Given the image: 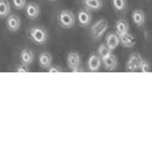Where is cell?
Segmentation results:
<instances>
[{
  "label": "cell",
  "mask_w": 152,
  "mask_h": 152,
  "mask_svg": "<svg viewBox=\"0 0 152 152\" xmlns=\"http://www.w3.org/2000/svg\"><path fill=\"white\" fill-rule=\"evenodd\" d=\"M139 71H140L141 72H149L150 71V64L149 62L146 61V60H142L140 65V69Z\"/></svg>",
  "instance_id": "7402d4cb"
},
{
  "label": "cell",
  "mask_w": 152,
  "mask_h": 152,
  "mask_svg": "<svg viewBox=\"0 0 152 152\" xmlns=\"http://www.w3.org/2000/svg\"><path fill=\"white\" fill-rule=\"evenodd\" d=\"M129 23L126 20L124 19H118L115 24V33L118 36H121L123 34H125L127 32H129Z\"/></svg>",
  "instance_id": "e0dca14e"
},
{
  "label": "cell",
  "mask_w": 152,
  "mask_h": 152,
  "mask_svg": "<svg viewBox=\"0 0 152 152\" xmlns=\"http://www.w3.org/2000/svg\"><path fill=\"white\" fill-rule=\"evenodd\" d=\"M84 8L91 12H98L103 7V0H83Z\"/></svg>",
  "instance_id": "5bb4252c"
},
{
  "label": "cell",
  "mask_w": 152,
  "mask_h": 152,
  "mask_svg": "<svg viewBox=\"0 0 152 152\" xmlns=\"http://www.w3.org/2000/svg\"><path fill=\"white\" fill-rule=\"evenodd\" d=\"M12 3L16 10H23L27 4V0H12Z\"/></svg>",
  "instance_id": "44dd1931"
},
{
  "label": "cell",
  "mask_w": 152,
  "mask_h": 152,
  "mask_svg": "<svg viewBox=\"0 0 152 152\" xmlns=\"http://www.w3.org/2000/svg\"><path fill=\"white\" fill-rule=\"evenodd\" d=\"M111 3L115 11L118 13L124 12L127 7V0H112Z\"/></svg>",
  "instance_id": "d6986e66"
},
{
  "label": "cell",
  "mask_w": 152,
  "mask_h": 152,
  "mask_svg": "<svg viewBox=\"0 0 152 152\" xmlns=\"http://www.w3.org/2000/svg\"><path fill=\"white\" fill-rule=\"evenodd\" d=\"M24 12L28 19L35 20L40 15V7L35 2H30L29 4H26L24 7Z\"/></svg>",
  "instance_id": "8992f818"
},
{
  "label": "cell",
  "mask_w": 152,
  "mask_h": 152,
  "mask_svg": "<svg viewBox=\"0 0 152 152\" xmlns=\"http://www.w3.org/2000/svg\"><path fill=\"white\" fill-rule=\"evenodd\" d=\"M112 54V50L105 44L102 43L99 46L98 48V55L100 58H104L106 56H107L108 55Z\"/></svg>",
  "instance_id": "ffe728a7"
},
{
  "label": "cell",
  "mask_w": 152,
  "mask_h": 152,
  "mask_svg": "<svg viewBox=\"0 0 152 152\" xmlns=\"http://www.w3.org/2000/svg\"><path fill=\"white\" fill-rule=\"evenodd\" d=\"M107 29H108L107 20V19H99L91 27L90 33H91V36L94 39H99L105 34V32L107 31Z\"/></svg>",
  "instance_id": "3957f363"
},
{
  "label": "cell",
  "mask_w": 152,
  "mask_h": 152,
  "mask_svg": "<svg viewBox=\"0 0 152 152\" xmlns=\"http://www.w3.org/2000/svg\"><path fill=\"white\" fill-rule=\"evenodd\" d=\"M76 18L74 14L69 10H62L57 15V23L64 29H71L74 26Z\"/></svg>",
  "instance_id": "7a4b0ae2"
},
{
  "label": "cell",
  "mask_w": 152,
  "mask_h": 152,
  "mask_svg": "<svg viewBox=\"0 0 152 152\" xmlns=\"http://www.w3.org/2000/svg\"><path fill=\"white\" fill-rule=\"evenodd\" d=\"M132 21L134 25L140 28L146 23V15L140 9H136L132 13Z\"/></svg>",
  "instance_id": "8fae6325"
},
{
  "label": "cell",
  "mask_w": 152,
  "mask_h": 152,
  "mask_svg": "<svg viewBox=\"0 0 152 152\" xmlns=\"http://www.w3.org/2000/svg\"><path fill=\"white\" fill-rule=\"evenodd\" d=\"M102 65L101 58L98 54H91L87 60V66L91 72H98Z\"/></svg>",
  "instance_id": "9c48e42d"
},
{
  "label": "cell",
  "mask_w": 152,
  "mask_h": 152,
  "mask_svg": "<svg viewBox=\"0 0 152 152\" xmlns=\"http://www.w3.org/2000/svg\"><path fill=\"white\" fill-rule=\"evenodd\" d=\"M6 25L10 32H16L21 28V18L15 14H10L7 18Z\"/></svg>",
  "instance_id": "5b68a950"
},
{
  "label": "cell",
  "mask_w": 152,
  "mask_h": 152,
  "mask_svg": "<svg viewBox=\"0 0 152 152\" xmlns=\"http://www.w3.org/2000/svg\"><path fill=\"white\" fill-rule=\"evenodd\" d=\"M101 63H102V65L104 66V68L107 71L115 70L117 67V64H118L117 57L113 53L104 58H101Z\"/></svg>",
  "instance_id": "30bf717a"
},
{
  "label": "cell",
  "mask_w": 152,
  "mask_h": 152,
  "mask_svg": "<svg viewBox=\"0 0 152 152\" xmlns=\"http://www.w3.org/2000/svg\"><path fill=\"white\" fill-rule=\"evenodd\" d=\"M15 71L18 72H28L30 71V67H29V65L21 63L20 64L17 65V67L15 68Z\"/></svg>",
  "instance_id": "603a6c76"
},
{
  "label": "cell",
  "mask_w": 152,
  "mask_h": 152,
  "mask_svg": "<svg viewBox=\"0 0 152 152\" xmlns=\"http://www.w3.org/2000/svg\"><path fill=\"white\" fill-rule=\"evenodd\" d=\"M34 58H35V56H34V53L31 49L25 48H23L21 50V52H20V62L22 64L30 65L34 61Z\"/></svg>",
  "instance_id": "7c38bea8"
},
{
  "label": "cell",
  "mask_w": 152,
  "mask_h": 152,
  "mask_svg": "<svg viewBox=\"0 0 152 152\" xmlns=\"http://www.w3.org/2000/svg\"><path fill=\"white\" fill-rule=\"evenodd\" d=\"M77 20H78V23H79L80 26H82V27L89 26L91 24V21H92L91 12L87 10L86 8L81 9L77 14Z\"/></svg>",
  "instance_id": "52a82bcc"
},
{
  "label": "cell",
  "mask_w": 152,
  "mask_h": 152,
  "mask_svg": "<svg viewBox=\"0 0 152 152\" xmlns=\"http://www.w3.org/2000/svg\"><path fill=\"white\" fill-rule=\"evenodd\" d=\"M11 13V6L8 0H0V18L5 19Z\"/></svg>",
  "instance_id": "ac0fdd59"
},
{
  "label": "cell",
  "mask_w": 152,
  "mask_h": 152,
  "mask_svg": "<svg viewBox=\"0 0 152 152\" xmlns=\"http://www.w3.org/2000/svg\"><path fill=\"white\" fill-rule=\"evenodd\" d=\"M47 71H48V72H63V69H62L60 66L56 65V64H51V65L47 69Z\"/></svg>",
  "instance_id": "cb8c5ba5"
},
{
  "label": "cell",
  "mask_w": 152,
  "mask_h": 152,
  "mask_svg": "<svg viewBox=\"0 0 152 152\" xmlns=\"http://www.w3.org/2000/svg\"><path fill=\"white\" fill-rule=\"evenodd\" d=\"M38 63L42 69H48L52 64V56L48 52H42L38 56Z\"/></svg>",
  "instance_id": "2e32d148"
},
{
  "label": "cell",
  "mask_w": 152,
  "mask_h": 152,
  "mask_svg": "<svg viewBox=\"0 0 152 152\" xmlns=\"http://www.w3.org/2000/svg\"><path fill=\"white\" fill-rule=\"evenodd\" d=\"M142 56L138 53H132L125 64V68L128 72H137L140 69V65L142 62Z\"/></svg>",
  "instance_id": "277c9868"
},
{
  "label": "cell",
  "mask_w": 152,
  "mask_h": 152,
  "mask_svg": "<svg viewBox=\"0 0 152 152\" xmlns=\"http://www.w3.org/2000/svg\"><path fill=\"white\" fill-rule=\"evenodd\" d=\"M119 41H120L121 46H123L124 48H132L136 44L135 37L130 32H127L125 34L119 36Z\"/></svg>",
  "instance_id": "4fadbf2b"
},
{
  "label": "cell",
  "mask_w": 152,
  "mask_h": 152,
  "mask_svg": "<svg viewBox=\"0 0 152 152\" xmlns=\"http://www.w3.org/2000/svg\"><path fill=\"white\" fill-rule=\"evenodd\" d=\"M49 1H51V2H54V1H56V0H49Z\"/></svg>",
  "instance_id": "d4e9b609"
},
{
  "label": "cell",
  "mask_w": 152,
  "mask_h": 152,
  "mask_svg": "<svg viewBox=\"0 0 152 152\" xmlns=\"http://www.w3.org/2000/svg\"><path fill=\"white\" fill-rule=\"evenodd\" d=\"M27 37L34 44L42 46L48 41V33L43 26H32L27 31Z\"/></svg>",
  "instance_id": "6da1fadb"
},
{
  "label": "cell",
  "mask_w": 152,
  "mask_h": 152,
  "mask_svg": "<svg viewBox=\"0 0 152 152\" xmlns=\"http://www.w3.org/2000/svg\"><path fill=\"white\" fill-rule=\"evenodd\" d=\"M105 44L113 51L115 48H117V47L120 45V41H119V36L115 33V32H110L106 36L105 39Z\"/></svg>",
  "instance_id": "9a60e30c"
},
{
  "label": "cell",
  "mask_w": 152,
  "mask_h": 152,
  "mask_svg": "<svg viewBox=\"0 0 152 152\" xmlns=\"http://www.w3.org/2000/svg\"><path fill=\"white\" fill-rule=\"evenodd\" d=\"M66 64L68 68L72 72L81 65V56L77 52H70L66 57Z\"/></svg>",
  "instance_id": "ba28073f"
}]
</instances>
